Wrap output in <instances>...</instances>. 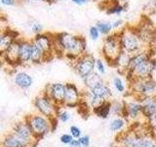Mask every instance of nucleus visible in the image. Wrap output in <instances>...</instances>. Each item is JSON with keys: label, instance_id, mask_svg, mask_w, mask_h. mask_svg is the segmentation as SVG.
I'll use <instances>...</instances> for the list:
<instances>
[{"label": "nucleus", "instance_id": "5", "mask_svg": "<svg viewBox=\"0 0 156 147\" xmlns=\"http://www.w3.org/2000/svg\"><path fill=\"white\" fill-rule=\"evenodd\" d=\"M33 106L37 113L45 116L49 119L58 117V113L62 107H58L46 93L42 92L41 94L37 95L33 100Z\"/></svg>", "mask_w": 156, "mask_h": 147}, {"label": "nucleus", "instance_id": "6", "mask_svg": "<svg viewBox=\"0 0 156 147\" xmlns=\"http://www.w3.org/2000/svg\"><path fill=\"white\" fill-rule=\"evenodd\" d=\"M156 69V59L149 58L143 63H140L136 68H134L132 71H129L126 74L127 80L131 81L135 78H147L153 76V72Z\"/></svg>", "mask_w": 156, "mask_h": 147}, {"label": "nucleus", "instance_id": "1", "mask_svg": "<svg viewBox=\"0 0 156 147\" xmlns=\"http://www.w3.org/2000/svg\"><path fill=\"white\" fill-rule=\"evenodd\" d=\"M119 36V40L121 44V48L123 51H126L132 55L140 51H144L143 41L140 40L138 32H136L135 27L134 28H125L121 31L117 32Z\"/></svg>", "mask_w": 156, "mask_h": 147}, {"label": "nucleus", "instance_id": "36", "mask_svg": "<svg viewBox=\"0 0 156 147\" xmlns=\"http://www.w3.org/2000/svg\"><path fill=\"white\" fill-rule=\"evenodd\" d=\"M96 69H97V71H98V73L100 74V75H101V76L105 75V72H106L105 71V66L104 61H102L101 59H97Z\"/></svg>", "mask_w": 156, "mask_h": 147}, {"label": "nucleus", "instance_id": "12", "mask_svg": "<svg viewBox=\"0 0 156 147\" xmlns=\"http://www.w3.org/2000/svg\"><path fill=\"white\" fill-rule=\"evenodd\" d=\"M66 99L65 107L67 108H77L78 103L82 98V92L78 89L76 85L72 82L66 83Z\"/></svg>", "mask_w": 156, "mask_h": 147}, {"label": "nucleus", "instance_id": "15", "mask_svg": "<svg viewBox=\"0 0 156 147\" xmlns=\"http://www.w3.org/2000/svg\"><path fill=\"white\" fill-rule=\"evenodd\" d=\"M19 32L13 28H7L6 29H3L1 34H0V52H1V54L6 52L9 47L17 39H19Z\"/></svg>", "mask_w": 156, "mask_h": 147}, {"label": "nucleus", "instance_id": "38", "mask_svg": "<svg viewBox=\"0 0 156 147\" xmlns=\"http://www.w3.org/2000/svg\"><path fill=\"white\" fill-rule=\"evenodd\" d=\"M73 139L74 138H73V136L70 134H63L60 136V141L65 145H69Z\"/></svg>", "mask_w": 156, "mask_h": 147}, {"label": "nucleus", "instance_id": "44", "mask_svg": "<svg viewBox=\"0 0 156 147\" xmlns=\"http://www.w3.org/2000/svg\"><path fill=\"white\" fill-rule=\"evenodd\" d=\"M71 1L77 5H84L89 2V0H71Z\"/></svg>", "mask_w": 156, "mask_h": 147}, {"label": "nucleus", "instance_id": "19", "mask_svg": "<svg viewBox=\"0 0 156 147\" xmlns=\"http://www.w3.org/2000/svg\"><path fill=\"white\" fill-rule=\"evenodd\" d=\"M14 83L17 87L21 88V89H28L29 87L32 85L33 78L29 74L26 72H18L15 74L14 76Z\"/></svg>", "mask_w": 156, "mask_h": 147}, {"label": "nucleus", "instance_id": "32", "mask_svg": "<svg viewBox=\"0 0 156 147\" xmlns=\"http://www.w3.org/2000/svg\"><path fill=\"white\" fill-rule=\"evenodd\" d=\"M58 119L62 123H67L71 119V115L68 111L61 109L60 112L58 113Z\"/></svg>", "mask_w": 156, "mask_h": 147}, {"label": "nucleus", "instance_id": "43", "mask_svg": "<svg viewBox=\"0 0 156 147\" xmlns=\"http://www.w3.org/2000/svg\"><path fill=\"white\" fill-rule=\"evenodd\" d=\"M68 146H69V147H82V145H81V143H80L79 139H76V138L73 139V140L70 142V144L68 145Z\"/></svg>", "mask_w": 156, "mask_h": 147}, {"label": "nucleus", "instance_id": "13", "mask_svg": "<svg viewBox=\"0 0 156 147\" xmlns=\"http://www.w3.org/2000/svg\"><path fill=\"white\" fill-rule=\"evenodd\" d=\"M125 102V112H124V117L127 121L136 123L141 117V104L139 100H131Z\"/></svg>", "mask_w": 156, "mask_h": 147}, {"label": "nucleus", "instance_id": "47", "mask_svg": "<svg viewBox=\"0 0 156 147\" xmlns=\"http://www.w3.org/2000/svg\"><path fill=\"white\" fill-rule=\"evenodd\" d=\"M118 1H125V0H118Z\"/></svg>", "mask_w": 156, "mask_h": 147}, {"label": "nucleus", "instance_id": "40", "mask_svg": "<svg viewBox=\"0 0 156 147\" xmlns=\"http://www.w3.org/2000/svg\"><path fill=\"white\" fill-rule=\"evenodd\" d=\"M31 29H32V32H33L34 33H35V34H38V33H41V32H42V31H43V27H42V24H41L34 22V23H32V24H31Z\"/></svg>", "mask_w": 156, "mask_h": 147}, {"label": "nucleus", "instance_id": "34", "mask_svg": "<svg viewBox=\"0 0 156 147\" xmlns=\"http://www.w3.org/2000/svg\"><path fill=\"white\" fill-rule=\"evenodd\" d=\"M100 34H101V32L99 31V28H97L96 24H95V26H91L90 27V28H89V36H90L92 40H95V41L98 40L99 37H100Z\"/></svg>", "mask_w": 156, "mask_h": 147}, {"label": "nucleus", "instance_id": "42", "mask_svg": "<svg viewBox=\"0 0 156 147\" xmlns=\"http://www.w3.org/2000/svg\"><path fill=\"white\" fill-rule=\"evenodd\" d=\"M122 24H123V21L122 20H116V21L112 22V28H113V29L119 28Z\"/></svg>", "mask_w": 156, "mask_h": 147}, {"label": "nucleus", "instance_id": "45", "mask_svg": "<svg viewBox=\"0 0 156 147\" xmlns=\"http://www.w3.org/2000/svg\"><path fill=\"white\" fill-rule=\"evenodd\" d=\"M39 1H45V2H47V3H49V4H52V3H54V2H56L57 0H39Z\"/></svg>", "mask_w": 156, "mask_h": 147}, {"label": "nucleus", "instance_id": "31", "mask_svg": "<svg viewBox=\"0 0 156 147\" xmlns=\"http://www.w3.org/2000/svg\"><path fill=\"white\" fill-rule=\"evenodd\" d=\"M112 85H113V86H114V89L118 93H120V94H122V93H125L126 85H125L123 80H122L120 77L115 76L113 78H112Z\"/></svg>", "mask_w": 156, "mask_h": 147}, {"label": "nucleus", "instance_id": "18", "mask_svg": "<svg viewBox=\"0 0 156 147\" xmlns=\"http://www.w3.org/2000/svg\"><path fill=\"white\" fill-rule=\"evenodd\" d=\"M31 63V40L21 39L20 47V65L23 66Z\"/></svg>", "mask_w": 156, "mask_h": 147}, {"label": "nucleus", "instance_id": "26", "mask_svg": "<svg viewBox=\"0 0 156 147\" xmlns=\"http://www.w3.org/2000/svg\"><path fill=\"white\" fill-rule=\"evenodd\" d=\"M77 112L83 119H88L89 116L91 115V113H93L92 108L89 105V103L84 98H81V100L78 103L77 106Z\"/></svg>", "mask_w": 156, "mask_h": 147}, {"label": "nucleus", "instance_id": "4", "mask_svg": "<svg viewBox=\"0 0 156 147\" xmlns=\"http://www.w3.org/2000/svg\"><path fill=\"white\" fill-rule=\"evenodd\" d=\"M101 52L107 64L112 67H115L117 58L122 52L118 33H110L105 37L104 41H102Z\"/></svg>", "mask_w": 156, "mask_h": 147}, {"label": "nucleus", "instance_id": "17", "mask_svg": "<svg viewBox=\"0 0 156 147\" xmlns=\"http://www.w3.org/2000/svg\"><path fill=\"white\" fill-rule=\"evenodd\" d=\"M141 104V114L143 118L147 121L149 118L156 113V95L146 96L143 98L140 101Z\"/></svg>", "mask_w": 156, "mask_h": 147}, {"label": "nucleus", "instance_id": "14", "mask_svg": "<svg viewBox=\"0 0 156 147\" xmlns=\"http://www.w3.org/2000/svg\"><path fill=\"white\" fill-rule=\"evenodd\" d=\"M1 146L2 147H31L33 146V144L32 142L19 136L17 134H15L14 131L11 130L3 136Z\"/></svg>", "mask_w": 156, "mask_h": 147}, {"label": "nucleus", "instance_id": "33", "mask_svg": "<svg viewBox=\"0 0 156 147\" xmlns=\"http://www.w3.org/2000/svg\"><path fill=\"white\" fill-rule=\"evenodd\" d=\"M146 124H147V126L150 130V131L152 132L153 135H155L156 134V113L146 121Z\"/></svg>", "mask_w": 156, "mask_h": 147}, {"label": "nucleus", "instance_id": "27", "mask_svg": "<svg viewBox=\"0 0 156 147\" xmlns=\"http://www.w3.org/2000/svg\"><path fill=\"white\" fill-rule=\"evenodd\" d=\"M112 107H111V113L117 117H124L125 112V102L119 101V100H111Z\"/></svg>", "mask_w": 156, "mask_h": 147}, {"label": "nucleus", "instance_id": "37", "mask_svg": "<svg viewBox=\"0 0 156 147\" xmlns=\"http://www.w3.org/2000/svg\"><path fill=\"white\" fill-rule=\"evenodd\" d=\"M144 9L147 13H152L156 11V0H148L147 3L144 5Z\"/></svg>", "mask_w": 156, "mask_h": 147}, {"label": "nucleus", "instance_id": "24", "mask_svg": "<svg viewBox=\"0 0 156 147\" xmlns=\"http://www.w3.org/2000/svg\"><path fill=\"white\" fill-rule=\"evenodd\" d=\"M111 107H112L111 100L105 101L100 108H98V109H96L95 111H93V113H94L95 115H97L99 118H101V119L105 120L110 115V113H111Z\"/></svg>", "mask_w": 156, "mask_h": 147}, {"label": "nucleus", "instance_id": "23", "mask_svg": "<svg viewBox=\"0 0 156 147\" xmlns=\"http://www.w3.org/2000/svg\"><path fill=\"white\" fill-rule=\"evenodd\" d=\"M43 62H47L46 54L31 39V63L37 65V64H41Z\"/></svg>", "mask_w": 156, "mask_h": 147}, {"label": "nucleus", "instance_id": "9", "mask_svg": "<svg viewBox=\"0 0 156 147\" xmlns=\"http://www.w3.org/2000/svg\"><path fill=\"white\" fill-rule=\"evenodd\" d=\"M46 54L47 61L51 60L55 56V44H54V33H38L32 39Z\"/></svg>", "mask_w": 156, "mask_h": 147}, {"label": "nucleus", "instance_id": "48", "mask_svg": "<svg viewBox=\"0 0 156 147\" xmlns=\"http://www.w3.org/2000/svg\"><path fill=\"white\" fill-rule=\"evenodd\" d=\"M60 1H62V0H60Z\"/></svg>", "mask_w": 156, "mask_h": 147}, {"label": "nucleus", "instance_id": "2", "mask_svg": "<svg viewBox=\"0 0 156 147\" xmlns=\"http://www.w3.org/2000/svg\"><path fill=\"white\" fill-rule=\"evenodd\" d=\"M24 121L29 125L33 134L34 140L38 142L41 140L44 136L52 131V124L49 118L43 116L39 113L27 115L24 117Z\"/></svg>", "mask_w": 156, "mask_h": 147}, {"label": "nucleus", "instance_id": "16", "mask_svg": "<svg viewBox=\"0 0 156 147\" xmlns=\"http://www.w3.org/2000/svg\"><path fill=\"white\" fill-rule=\"evenodd\" d=\"M12 131H14L15 134H17L19 136L23 137V138L32 142L33 146L36 145L37 142L34 140L33 134L31 131L30 126H29V125L24 120L15 123V124L13 125V127H12Z\"/></svg>", "mask_w": 156, "mask_h": 147}, {"label": "nucleus", "instance_id": "11", "mask_svg": "<svg viewBox=\"0 0 156 147\" xmlns=\"http://www.w3.org/2000/svg\"><path fill=\"white\" fill-rule=\"evenodd\" d=\"M20 47H21V39H17L9 49L1 54L3 63H6L8 66L15 68L20 65Z\"/></svg>", "mask_w": 156, "mask_h": 147}, {"label": "nucleus", "instance_id": "28", "mask_svg": "<svg viewBox=\"0 0 156 147\" xmlns=\"http://www.w3.org/2000/svg\"><path fill=\"white\" fill-rule=\"evenodd\" d=\"M125 10H126L125 5L120 4L118 0H114V3H112L111 5L108 4L105 12L108 15H120Z\"/></svg>", "mask_w": 156, "mask_h": 147}, {"label": "nucleus", "instance_id": "41", "mask_svg": "<svg viewBox=\"0 0 156 147\" xmlns=\"http://www.w3.org/2000/svg\"><path fill=\"white\" fill-rule=\"evenodd\" d=\"M1 4L5 5V6H13L17 3V0H0Z\"/></svg>", "mask_w": 156, "mask_h": 147}, {"label": "nucleus", "instance_id": "29", "mask_svg": "<svg viewBox=\"0 0 156 147\" xmlns=\"http://www.w3.org/2000/svg\"><path fill=\"white\" fill-rule=\"evenodd\" d=\"M97 28H99V31L101 34L104 36H108L112 32V22H107V21H99L96 23Z\"/></svg>", "mask_w": 156, "mask_h": 147}, {"label": "nucleus", "instance_id": "46", "mask_svg": "<svg viewBox=\"0 0 156 147\" xmlns=\"http://www.w3.org/2000/svg\"><path fill=\"white\" fill-rule=\"evenodd\" d=\"M154 139H155V141H156V134L154 135Z\"/></svg>", "mask_w": 156, "mask_h": 147}, {"label": "nucleus", "instance_id": "3", "mask_svg": "<svg viewBox=\"0 0 156 147\" xmlns=\"http://www.w3.org/2000/svg\"><path fill=\"white\" fill-rule=\"evenodd\" d=\"M130 82V93L136 100L140 101L146 96H151L155 94L156 91V81L153 77L147 78H135Z\"/></svg>", "mask_w": 156, "mask_h": 147}, {"label": "nucleus", "instance_id": "30", "mask_svg": "<svg viewBox=\"0 0 156 147\" xmlns=\"http://www.w3.org/2000/svg\"><path fill=\"white\" fill-rule=\"evenodd\" d=\"M136 147H156V141L152 135L140 137Z\"/></svg>", "mask_w": 156, "mask_h": 147}, {"label": "nucleus", "instance_id": "39", "mask_svg": "<svg viewBox=\"0 0 156 147\" xmlns=\"http://www.w3.org/2000/svg\"><path fill=\"white\" fill-rule=\"evenodd\" d=\"M80 141V143L82 145V147H89L90 143H91V139L89 135H82L80 138H78Z\"/></svg>", "mask_w": 156, "mask_h": 147}, {"label": "nucleus", "instance_id": "10", "mask_svg": "<svg viewBox=\"0 0 156 147\" xmlns=\"http://www.w3.org/2000/svg\"><path fill=\"white\" fill-rule=\"evenodd\" d=\"M44 93L51 98L55 102L58 107H65V99H66V83L62 82H54L50 83L45 87Z\"/></svg>", "mask_w": 156, "mask_h": 147}, {"label": "nucleus", "instance_id": "7", "mask_svg": "<svg viewBox=\"0 0 156 147\" xmlns=\"http://www.w3.org/2000/svg\"><path fill=\"white\" fill-rule=\"evenodd\" d=\"M96 61L97 59L89 53L83 54L73 64V68L76 71L77 75L79 76L82 80L90 74L95 72L96 69Z\"/></svg>", "mask_w": 156, "mask_h": 147}, {"label": "nucleus", "instance_id": "25", "mask_svg": "<svg viewBox=\"0 0 156 147\" xmlns=\"http://www.w3.org/2000/svg\"><path fill=\"white\" fill-rule=\"evenodd\" d=\"M127 123H128V121H127L125 118L116 117L110 122L109 130L112 132H117V134H118V132H121V130H124V127L126 126Z\"/></svg>", "mask_w": 156, "mask_h": 147}, {"label": "nucleus", "instance_id": "8", "mask_svg": "<svg viewBox=\"0 0 156 147\" xmlns=\"http://www.w3.org/2000/svg\"><path fill=\"white\" fill-rule=\"evenodd\" d=\"M135 28L144 44L152 45L156 42V28L149 19L144 22H140Z\"/></svg>", "mask_w": 156, "mask_h": 147}, {"label": "nucleus", "instance_id": "35", "mask_svg": "<svg viewBox=\"0 0 156 147\" xmlns=\"http://www.w3.org/2000/svg\"><path fill=\"white\" fill-rule=\"evenodd\" d=\"M69 131H70V134L73 136V138H80L82 136V130L80 127H78L77 126H71L69 127Z\"/></svg>", "mask_w": 156, "mask_h": 147}, {"label": "nucleus", "instance_id": "20", "mask_svg": "<svg viewBox=\"0 0 156 147\" xmlns=\"http://www.w3.org/2000/svg\"><path fill=\"white\" fill-rule=\"evenodd\" d=\"M131 58H132V54L122 50V52L120 53V55L117 58L116 63H115V68H117V71L120 74H123V75H126L127 74V72L129 70Z\"/></svg>", "mask_w": 156, "mask_h": 147}, {"label": "nucleus", "instance_id": "22", "mask_svg": "<svg viewBox=\"0 0 156 147\" xmlns=\"http://www.w3.org/2000/svg\"><path fill=\"white\" fill-rule=\"evenodd\" d=\"M102 82H105L104 77L97 72H93L89 76L83 78V83H84L87 90H92L93 88H95Z\"/></svg>", "mask_w": 156, "mask_h": 147}, {"label": "nucleus", "instance_id": "21", "mask_svg": "<svg viewBox=\"0 0 156 147\" xmlns=\"http://www.w3.org/2000/svg\"><path fill=\"white\" fill-rule=\"evenodd\" d=\"M93 95H95L97 97H100L105 99L106 101L111 100L112 98V91L111 88L109 87V85L105 81L99 85L98 86H96L95 88H93L92 90H89Z\"/></svg>", "mask_w": 156, "mask_h": 147}]
</instances>
